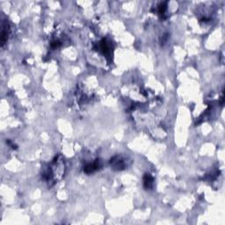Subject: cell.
I'll return each instance as SVG.
<instances>
[{
  "label": "cell",
  "mask_w": 225,
  "mask_h": 225,
  "mask_svg": "<svg viewBox=\"0 0 225 225\" xmlns=\"http://www.w3.org/2000/svg\"><path fill=\"white\" fill-rule=\"evenodd\" d=\"M143 182H144V186L146 188H150L152 186V183H153V178L149 175V174H146L144 179H143Z\"/></svg>",
  "instance_id": "cell-1"
}]
</instances>
